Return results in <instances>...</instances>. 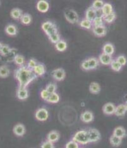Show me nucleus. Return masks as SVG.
Returning <instances> with one entry per match:
<instances>
[{
    "mask_svg": "<svg viewBox=\"0 0 127 148\" xmlns=\"http://www.w3.org/2000/svg\"><path fill=\"white\" fill-rule=\"evenodd\" d=\"M14 62L15 63V64L16 65L21 66H23V64L25 63V60L23 56L20 55H17L14 58Z\"/></svg>",
    "mask_w": 127,
    "mask_h": 148,
    "instance_id": "obj_36",
    "label": "nucleus"
},
{
    "mask_svg": "<svg viewBox=\"0 0 127 148\" xmlns=\"http://www.w3.org/2000/svg\"><path fill=\"white\" fill-rule=\"evenodd\" d=\"M37 62L34 59H31L27 63V68L33 70V69H34V67L37 65Z\"/></svg>",
    "mask_w": 127,
    "mask_h": 148,
    "instance_id": "obj_43",
    "label": "nucleus"
},
{
    "mask_svg": "<svg viewBox=\"0 0 127 148\" xmlns=\"http://www.w3.org/2000/svg\"><path fill=\"white\" fill-rule=\"evenodd\" d=\"M2 46H3V45H2L1 42H0V51H1V49L2 48Z\"/></svg>",
    "mask_w": 127,
    "mask_h": 148,
    "instance_id": "obj_47",
    "label": "nucleus"
},
{
    "mask_svg": "<svg viewBox=\"0 0 127 148\" xmlns=\"http://www.w3.org/2000/svg\"><path fill=\"white\" fill-rule=\"evenodd\" d=\"M34 73L37 76H42L44 75L46 72L45 66L42 63H38L37 65L34 67V69H33Z\"/></svg>",
    "mask_w": 127,
    "mask_h": 148,
    "instance_id": "obj_14",
    "label": "nucleus"
},
{
    "mask_svg": "<svg viewBox=\"0 0 127 148\" xmlns=\"http://www.w3.org/2000/svg\"><path fill=\"white\" fill-rule=\"evenodd\" d=\"M49 5L48 1L41 0V1H39L38 3H37V9L40 12L46 13L49 10Z\"/></svg>",
    "mask_w": 127,
    "mask_h": 148,
    "instance_id": "obj_8",
    "label": "nucleus"
},
{
    "mask_svg": "<svg viewBox=\"0 0 127 148\" xmlns=\"http://www.w3.org/2000/svg\"><path fill=\"white\" fill-rule=\"evenodd\" d=\"M103 19H104V21H105L107 23H112L113 21H115L116 18V13L113 12L111 13V14L108 15L102 16Z\"/></svg>",
    "mask_w": 127,
    "mask_h": 148,
    "instance_id": "obj_37",
    "label": "nucleus"
},
{
    "mask_svg": "<svg viewBox=\"0 0 127 148\" xmlns=\"http://www.w3.org/2000/svg\"><path fill=\"white\" fill-rule=\"evenodd\" d=\"M41 148H55L53 143L47 140L41 145Z\"/></svg>",
    "mask_w": 127,
    "mask_h": 148,
    "instance_id": "obj_44",
    "label": "nucleus"
},
{
    "mask_svg": "<svg viewBox=\"0 0 127 148\" xmlns=\"http://www.w3.org/2000/svg\"><path fill=\"white\" fill-rule=\"evenodd\" d=\"M46 101L51 103H57L59 101V96L58 94L56 92L50 94L49 97Z\"/></svg>",
    "mask_w": 127,
    "mask_h": 148,
    "instance_id": "obj_33",
    "label": "nucleus"
},
{
    "mask_svg": "<svg viewBox=\"0 0 127 148\" xmlns=\"http://www.w3.org/2000/svg\"><path fill=\"white\" fill-rule=\"evenodd\" d=\"M13 132L17 136H23L25 133V126L21 123H18L13 128Z\"/></svg>",
    "mask_w": 127,
    "mask_h": 148,
    "instance_id": "obj_11",
    "label": "nucleus"
},
{
    "mask_svg": "<svg viewBox=\"0 0 127 148\" xmlns=\"http://www.w3.org/2000/svg\"><path fill=\"white\" fill-rule=\"evenodd\" d=\"M0 5H1V1H0Z\"/></svg>",
    "mask_w": 127,
    "mask_h": 148,
    "instance_id": "obj_49",
    "label": "nucleus"
},
{
    "mask_svg": "<svg viewBox=\"0 0 127 148\" xmlns=\"http://www.w3.org/2000/svg\"><path fill=\"white\" fill-rule=\"evenodd\" d=\"M81 119L82 122L85 123L91 122L94 120V115L91 112L89 111H85L83 112L81 116Z\"/></svg>",
    "mask_w": 127,
    "mask_h": 148,
    "instance_id": "obj_10",
    "label": "nucleus"
},
{
    "mask_svg": "<svg viewBox=\"0 0 127 148\" xmlns=\"http://www.w3.org/2000/svg\"><path fill=\"white\" fill-rule=\"evenodd\" d=\"M59 139V134L58 132L56 131H51V132L48 134V136H47V139L48 141L51 143H55L57 142V141Z\"/></svg>",
    "mask_w": 127,
    "mask_h": 148,
    "instance_id": "obj_18",
    "label": "nucleus"
},
{
    "mask_svg": "<svg viewBox=\"0 0 127 148\" xmlns=\"http://www.w3.org/2000/svg\"><path fill=\"white\" fill-rule=\"evenodd\" d=\"M104 5V3L102 0H96V1H94L92 3V7L96 11L101 10Z\"/></svg>",
    "mask_w": 127,
    "mask_h": 148,
    "instance_id": "obj_31",
    "label": "nucleus"
},
{
    "mask_svg": "<svg viewBox=\"0 0 127 148\" xmlns=\"http://www.w3.org/2000/svg\"><path fill=\"white\" fill-rule=\"evenodd\" d=\"M35 116L37 120L41 121V122H44V121L48 120L49 117V113L48 110L45 108H40L38 110H37Z\"/></svg>",
    "mask_w": 127,
    "mask_h": 148,
    "instance_id": "obj_6",
    "label": "nucleus"
},
{
    "mask_svg": "<svg viewBox=\"0 0 127 148\" xmlns=\"http://www.w3.org/2000/svg\"><path fill=\"white\" fill-rule=\"evenodd\" d=\"M65 71L63 69H57L53 72V77L58 81H61L65 78Z\"/></svg>",
    "mask_w": 127,
    "mask_h": 148,
    "instance_id": "obj_7",
    "label": "nucleus"
},
{
    "mask_svg": "<svg viewBox=\"0 0 127 148\" xmlns=\"http://www.w3.org/2000/svg\"><path fill=\"white\" fill-rule=\"evenodd\" d=\"M5 32L8 36H15L18 33L17 28L13 24H9L5 27Z\"/></svg>",
    "mask_w": 127,
    "mask_h": 148,
    "instance_id": "obj_16",
    "label": "nucleus"
},
{
    "mask_svg": "<svg viewBox=\"0 0 127 148\" xmlns=\"http://www.w3.org/2000/svg\"><path fill=\"white\" fill-rule=\"evenodd\" d=\"M46 89L49 94L54 93L56 90V85L54 83H50L46 86Z\"/></svg>",
    "mask_w": 127,
    "mask_h": 148,
    "instance_id": "obj_39",
    "label": "nucleus"
},
{
    "mask_svg": "<svg viewBox=\"0 0 127 148\" xmlns=\"http://www.w3.org/2000/svg\"><path fill=\"white\" fill-rule=\"evenodd\" d=\"M55 48L58 51L63 52L67 48V44L63 40H60L59 41L55 44Z\"/></svg>",
    "mask_w": 127,
    "mask_h": 148,
    "instance_id": "obj_25",
    "label": "nucleus"
},
{
    "mask_svg": "<svg viewBox=\"0 0 127 148\" xmlns=\"http://www.w3.org/2000/svg\"><path fill=\"white\" fill-rule=\"evenodd\" d=\"M17 97L20 100H25L29 96V92L26 88H18L16 92Z\"/></svg>",
    "mask_w": 127,
    "mask_h": 148,
    "instance_id": "obj_17",
    "label": "nucleus"
},
{
    "mask_svg": "<svg viewBox=\"0 0 127 148\" xmlns=\"http://www.w3.org/2000/svg\"><path fill=\"white\" fill-rule=\"evenodd\" d=\"M97 16V11L95 10L92 6L91 7L89 8L87 10H86L85 12V19L88 20V21H90L92 22Z\"/></svg>",
    "mask_w": 127,
    "mask_h": 148,
    "instance_id": "obj_15",
    "label": "nucleus"
},
{
    "mask_svg": "<svg viewBox=\"0 0 127 148\" xmlns=\"http://www.w3.org/2000/svg\"><path fill=\"white\" fill-rule=\"evenodd\" d=\"M20 21L23 25H29L32 22V16L29 13H25L23 14Z\"/></svg>",
    "mask_w": 127,
    "mask_h": 148,
    "instance_id": "obj_30",
    "label": "nucleus"
},
{
    "mask_svg": "<svg viewBox=\"0 0 127 148\" xmlns=\"http://www.w3.org/2000/svg\"><path fill=\"white\" fill-rule=\"evenodd\" d=\"M113 135L122 139L126 136V131L122 127H118L113 131Z\"/></svg>",
    "mask_w": 127,
    "mask_h": 148,
    "instance_id": "obj_22",
    "label": "nucleus"
},
{
    "mask_svg": "<svg viewBox=\"0 0 127 148\" xmlns=\"http://www.w3.org/2000/svg\"><path fill=\"white\" fill-rule=\"evenodd\" d=\"M110 66H111V68L115 72L120 71L122 68V66L116 61V60H113L111 64H110Z\"/></svg>",
    "mask_w": 127,
    "mask_h": 148,
    "instance_id": "obj_35",
    "label": "nucleus"
},
{
    "mask_svg": "<svg viewBox=\"0 0 127 148\" xmlns=\"http://www.w3.org/2000/svg\"><path fill=\"white\" fill-rule=\"evenodd\" d=\"M93 32L97 36L102 37L106 34L107 30L104 25L99 26V27H94Z\"/></svg>",
    "mask_w": 127,
    "mask_h": 148,
    "instance_id": "obj_13",
    "label": "nucleus"
},
{
    "mask_svg": "<svg viewBox=\"0 0 127 148\" xmlns=\"http://www.w3.org/2000/svg\"><path fill=\"white\" fill-rule=\"evenodd\" d=\"M112 56L107 55V54H105L104 53H102L101 55L99 56V62H101L102 65H110L112 62Z\"/></svg>",
    "mask_w": 127,
    "mask_h": 148,
    "instance_id": "obj_12",
    "label": "nucleus"
},
{
    "mask_svg": "<svg viewBox=\"0 0 127 148\" xmlns=\"http://www.w3.org/2000/svg\"><path fill=\"white\" fill-rule=\"evenodd\" d=\"M49 39L53 43H55V44L57 43L58 41H59L60 40H61L60 39V36L58 32L55 33L54 34L49 36Z\"/></svg>",
    "mask_w": 127,
    "mask_h": 148,
    "instance_id": "obj_40",
    "label": "nucleus"
},
{
    "mask_svg": "<svg viewBox=\"0 0 127 148\" xmlns=\"http://www.w3.org/2000/svg\"><path fill=\"white\" fill-rule=\"evenodd\" d=\"M42 29L45 32L46 34L48 36V37L54 34L55 33L58 32V28L56 25L55 23L49 21L43 23L42 25Z\"/></svg>",
    "mask_w": 127,
    "mask_h": 148,
    "instance_id": "obj_3",
    "label": "nucleus"
},
{
    "mask_svg": "<svg viewBox=\"0 0 127 148\" xmlns=\"http://www.w3.org/2000/svg\"><path fill=\"white\" fill-rule=\"evenodd\" d=\"M92 23L94 27H99L104 25H103V23H104V19H103L102 16H97L92 22Z\"/></svg>",
    "mask_w": 127,
    "mask_h": 148,
    "instance_id": "obj_32",
    "label": "nucleus"
},
{
    "mask_svg": "<svg viewBox=\"0 0 127 148\" xmlns=\"http://www.w3.org/2000/svg\"><path fill=\"white\" fill-rule=\"evenodd\" d=\"M64 15L66 21L70 23H73V24L79 22V18L78 14L75 10H73L72 9L66 10L64 12Z\"/></svg>",
    "mask_w": 127,
    "mask_h": 148,
    "instance_id": "obj_4",
    "label": "nucleus"
},
{
    "mask_svg": "<svg viewBox=\"0 0 127 148\" xmlns=\"http://www.w3.org/2000/svg\"><path fill=\"white\" fill-rule=\"evenodd\" d=\"M87 135L89 143H95L101 139V134L95 129H91L87 130Z\"/></svg>",
    "mask_w": 127,
    "mask_h": 148,
    "instance_id": "obj_5",
    "label": "nucleus"
},
{
    "mask_svg": "<svg viewBox=\"0 0 127 148\" xmlns=\"http://www.w3.org/2000/svg\"><path fill=\"white\" fill-rule=\"evenodd\" d=\"M79 25L82 28H84L86 29H90L92 27V23L91 21H88V20L87 19H83L80 22Z\"/></svg>",
    "mask_w": 127,
    "mask_h": 148,
    "instance_id": "obj_34",
    "label": "nucleus"
},
{
    "mask_svg": "<svg viewBox=\"0 0 127 148\" xmlns=\"http://www.w3.org/2000/svg\"><path fill=\"white\" fill-rule=\"evenodd\" d=\"M115 52V48L114 46L111 43H106L104 46H103V53L107 54V55H111Z\"/></svg>",
    "mask_w": 127,
    "mask_h": 148,
    "instance_id": "obj_21",
    "label": "nucleus"
},
{
    "mask_svg": "<svg viewBox=\"0 0 127 148\" xmlns=\"http://www.w3.org/2000/svg\"><path fill=\"white\" fill-rule=\"evenodd\" d=\"M73 140L80 144L85 145L89 143V140L87 135V131L86 130H80L76 132L73 136Z\"/></svg>",
    "mask_w": 127,
    "mask_h": 148,
    "instance_id": "obj_2",
    "label": "nucleus"
},
{
    "mask_svg": "<svg viewBox=\"0 0 127 148\" xmlns=\"http://www.w3.org/2000/svg\"><path fill=\"white\" fill-rule=\"evenodd\" d=\"M122 139L113 135L110 137V143L114 147H118L122 144Z\"/></svg>",
    "mask_w": 127,
    "mask_h": 148,
    "instance_id": "obj_26",
    "label": "nucleus"
},
{
    "mask_svg": "<svg viewBox=\"0 0 127 148\" xmlns=\"http://www.w3.org/2000/svg\"><path fill=\"white\" fill-rule=\"evenodd\" d=\"M87 61L89 63L90 69L91 70L96 69L99 65V60L96 58H90L87 60Z\"/></svg>",
    "mask_w": 127,
    "mask_h": 148,
    "instance_id": "obj_29",
    "label": "nucleus"
},
{
    "mask_svg": "<svg viewBox=\"0 0 127 148\" xmlns=\"http://www.w3.org/2000/svg\"><path fill=\"white\" fill-rule=\"evenodd\" d=\"M15 77L18 82L19 88H26L38 76L33 70L25 66H21L15 71Z\"/></svg>",
    "mask_w": 127,
    "mask_h": 148,
    "instance_id": "obj_1",
    "label": "nucleus"
},
{
    "mask_svg": "<svg viewBox=\"0 0 127 148\" xmlns=\"http://www.w3.org/2000/svg\"><path fill=\"white\" fill-rule=\"evenodd\" d=\"M89 90L92 94H98L101 90V86L97 82H92L89 86Z\"/></svg>",
    "mask_w": 127,
    "mask_h": 148,
    "instance_id": "obj_27",
    "label": "nucleus"
},
{
    "mask_svg": "<svg viewBox=\"0 0 127 148\" xmlns=\"http://www.w3.org/2000/svg\"><path fill=\"white\" fill-rule=\"evenodd\" d=\"M10 75V70L6 65H2L0 66V77L6 78Z\"/></svg>",
    "mask_w": 127,
    "mask_h": 148,
    "instance_id": "obj_28",
    "label": "nucleus"
},
{
    "mask_svg": "<svg viewBox=\"0 0 127 148\" xmlns=\"http://www.w3.org/2000/svg\"><path fill=\"white\" fill-rule=\"evenodd\" d=\"M115 109H116V106L113 105V103H108L105 104L104 106H103L102 110H103V112H104L106 115H111L115 113Z\"/></svg>",
    "mask_w": 127,
    "mask_h": 148,
    "instance_id": "obj_9",
    "label": "nucleus"
},
{
    "mask_svg": "<svg viewBox=\"0 0 127 148\" xmlns=\"http://www.w3.org/2000/svg\"><path fill=\"white\" fill-rule=\"evenodd\" d=\"M49 95H50V94L48 91H47L46 89L42 90L41 92V96L42 97V99H43L44 100H46V101L48 99Z\"/></svg>",
    "mask_w": 127,
    "mask_h": 148,
    "instance_id": "obj_45",
    "label": "nucleus"
},
{
    "mask_svg": "<svg viewBox=\"0 0 127 148\" xmlns=\"http://www.w3.org/2000/svg\"><path fill=\"white\" fill-rule=\"evenodd\" d=\"M23 15L22 10L19 8H13L11 10L10 16L15 20H19L22 18Z\"/></svg>",
    "mask_w": 127,
    "mask_h": 148,
    "instance_id": "obj_19",
    "label": "nucleus"
},
{
    "mask_svg": "<svg viewBox=\"0 0 127 148\" xmlns=\"http://www.w3.org/2000/svg\"><path fill=\"white\" fill-rule=\"evenodd\" d=\"M126 102H127V100H126Z\"/></svg>",
    "mask_w": 127,
    "mask_h": 148,
    "instance_id": "obj_50",
    "label": "nucleus"
},
{
    "mask_svg": "<svg viewBox=\"0 0 127 148\" xmlns=\"http://www.w3.org/2000/svg\"><path fill=\"white\" fill-rule=\"evenodd\" d=\"M11 48H10L9 46L6 45H3L2 48L1 49V51H0V54L3 56H5L7 55H8L9 53L10 52Z\"/></svg>",
    "mask_w": 127,
    "mask_h": 148,
    "instance_id": "obj_38",
    "label": "nucleus"
},
{
    "mask_svg": "<svg viewBox=\"0 0 127 148\" xmlns=\"http://www.w3.org/2000/svg\"><path fill=\"white\" fill-rule=\"evenodd\" d=\"M101 11H102V16L108 15L113 12V6L111 4H109V3H104V5L103 6Z\"/></svg>",
    "mask_w": 127,
    "mask_h": 148,
    "instance_id": "obj_20",
    "label": "nucleus"
},
{
    "mask_svg": "<svg viewBox=\"0 0 127 148\" xmlns=\"http://www.w3.org/2000/svg\"><path fill=\"white\" fill-rule=\"evenodd\" d=\"M126 112V110L125 105H119L116 107L115 114L118 116H122L125 115Z\"/></svg>",
    "mask_w": 127,
    "mask_h": 148,
    "instance_id": "obj_24",
    "label": "nucleus"
},
{
    "mask_svg": "<svg viewBox=\"0 0 127 148\" xmlns=\"http://www.w3.org/2000/svg\"><path fill=\"white\" fill-rule=\"evenodd\" d=\"M81 66H82V69L84 70H90V67H89V63L87 60H85V61H83L82 64H81Z\"/></svg>",
    "mask_w": 127,
    "mask_h": 148,
    "instance_id": "obj_46",
    "label": "nucleus"
},
{
    "mask_svg": "<svg viewBox=\"0 0 127 148\" xmlns=\"http://www.w3.org/2000/svg\"><path fill=\"white\" fill-rule=\"evenodd\" d=\"M66 148H79V144L74 140H71L68 142L66 145Z\"/></svg>",
    "mask_w": 127,
    "mask_h": 148,
    "instance_id": "obj_42",
    "label": "nucleus"
},
{
    "mask_svg": "<svg viewBox=\"0 0 127 148\" xmlns=\"http://www.w3.org/2000/svg\"><path fill=\"white\" fill-rule=\"evenodd\" d=\"M116 61L118 62L122 66H125L126 63V58L125 56L120 55L116 59Z\"/></svg>",
    "mask_w": 127,
    "mask_h": 148,
    "instance_id": "obj_41",
    "label": "nucleus"
},
{
    "mask_svg": "<svg viewBox=\"0 0 127 148\" xmlns=\"http://www.w3.org/2000/svg\"><path fill=\"white\" fill-rule=\"evenodd\" d=\"M17 55H18L17 49H15V48H12L11 50H10V52L9 53L8 55H7L4 57H5L6 62H10L14 61L15 57Z\"/></svg>",
    "mask_w": 127,
    "mask_h": 148,
    "instance_id": "obj_23",
    "label": "nucleus"
},
{
    "mask_svg": "<svg viewBox=\"0 0 127 148\" xmlns=\"http://www.w3.org/2000/svg\"><path fill=\"white\" fill-rule=\"evenodd\" d=\"M125 106V108H126V111H127V102H126Z\"/></svg>",
    "mask_w": 127,
    "mask_h": 148,
    "instance_id": "obj_48",
    "label": "nucleus"
}]
</instances>
